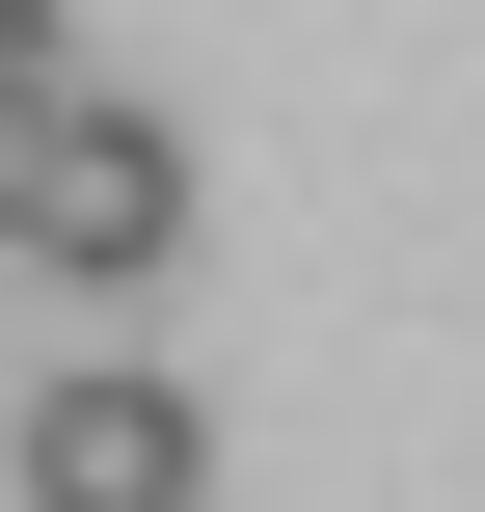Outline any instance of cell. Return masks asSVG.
Returning <instances> with one entry per match:
<instances>
[{
	"label": "cell",
	"mask_w": 485,
	"mask_h": 512,
	"mask_svg": "<svg viewBox=\"0 0 485 512\" xmlns=\"http://www.w3.org/2000/svg\"><path fill=\"white\" fill-rule=\"evenodd\" d=\"M0 162H27V81H0Z\"/></svg>",
	"instance_id": "277c9868"
},
{
	"label": "cell",
	"mask_w": 485,
	"mask_h": 512,
	"mask_svg": "<svg viewBox=\"0 0 485 512\" xmlns=\"http://www.w3.org/2000/svg\"><path fill=\"white\" fill-rule=\"evenodd\" d=\"M0 243H27L54 297H135V270L189 243V135H162V108H81V81H27V162H0Z\"/></svg>",
	"instance_id": "6da1fadb"
},
{
	"label": "cell",
	"mask_w": 485,
	"mask_h": 512,
	"mask_svg": "<svg viewBox=\"0 0 485 512\" xmlns=\"http://www.w3.org/2000/svg\"><path fill=\"white\" fill-rule=\"evenodd\" d=\"M0 81H54V0H0Z\"/></svg>",
	"instance_id": "3957f363"
},
{
	"label": "cell",
	"mask_w": 485,
	"mask_h": 512,
	"mask_svg": "<svg viewBox=\"0 0 485 512\" xmlns=\"http://www.w3.org/2000/svg\"><path fill=\"white\" fill-rule=\"evenodd\" d=\"M216 486V432L135 378V351H81V378H27V512H189Z\"/></svg>",
	"instance_id": "7a4b0ae2"
}]
</instances>
